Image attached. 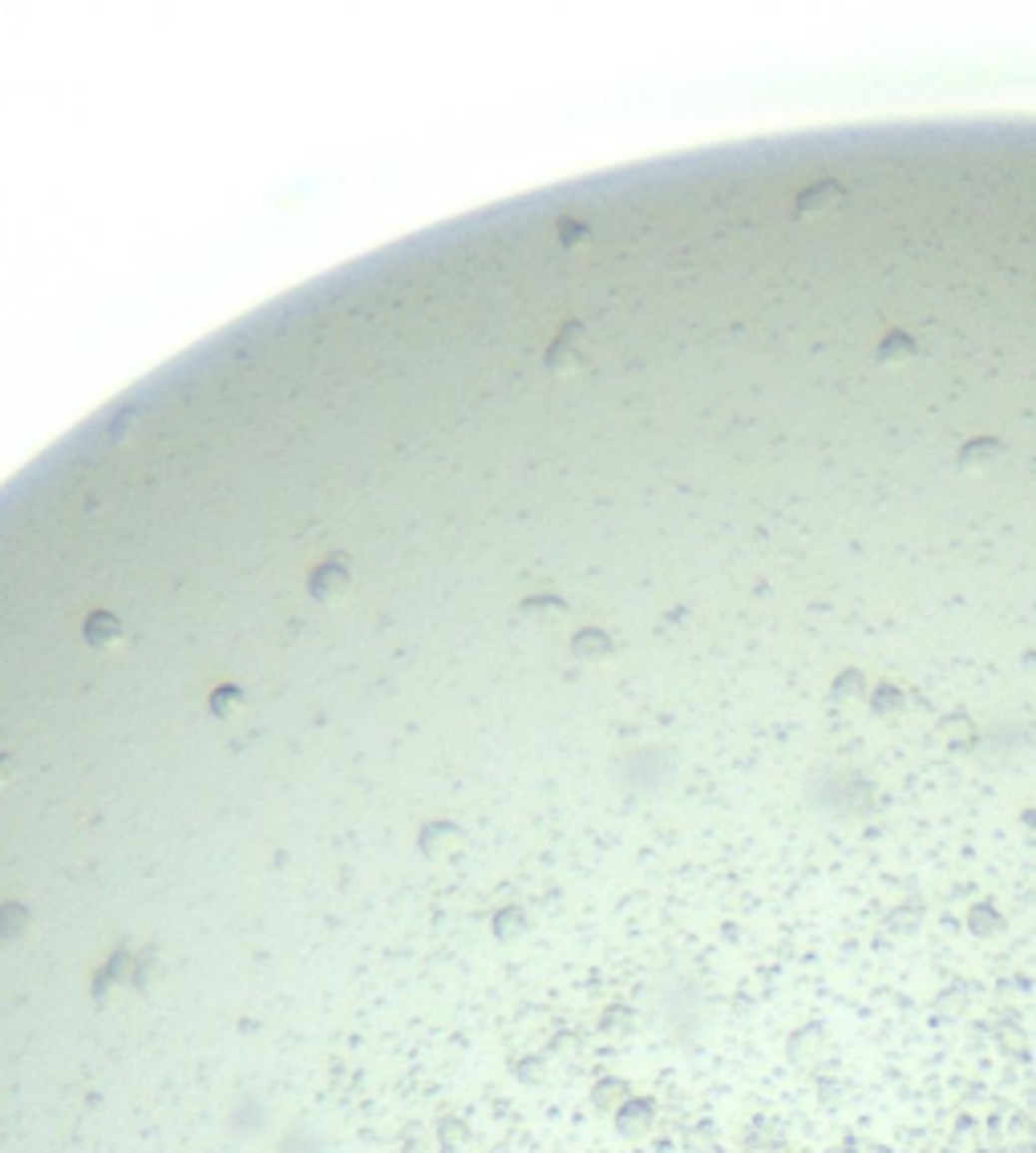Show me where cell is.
I'll use <instances>...</instances> for the list:
<instances>
[{
	"label": "cell",
	"instance_id": "2",
	"mask_svg": "<svg viewBox=\"0 0 1036 1153\" xmlns=\"http://www.w3.org/2000/svg\"><path fill=\"white\" fill-rule=\"evenodd\" d=\"M834 199H842V187L838 183H830V179H822L813 191H805L801 199H797V207H801V215H813V211H822L826 203H834Z\"/></svg>",
	"mask_w": 1036,
	"mask_h": 1153
},
{
	"label": "cell",
	"instance_id": "3",
	"mask_svg": "<svg viewBox=\"0 0 1036 1153\" xmlns=\"http://www.w3.org/2000/svg\"><path fill=\"white\" fill-rule=\"evenodd\" d=\"M911 352H915V340H911L907 332H891V336H886V340L878 344L874 356H878L882 364H891V360H903V356H911Z\"/></svg>",
	"mask_w": 1036,
	"mask_h": 1153
},
{
	"label": "cell",
	"instance_id": "1",
	"mask_svg": "<svg viewBox=\"0 0 1036 1153\" xmlns=\"http://www.w3.org/2000/svg\"><path fill=\"white\" fill-rule=\"evenodd\" d=\"M1004 453V445L996 441V437H972L964 449H959V466L964 470H984L992 457H1000Z\"/></svg>",
	"mask_w": 1036,
	"mask_h": 1153
}]
</instances>
